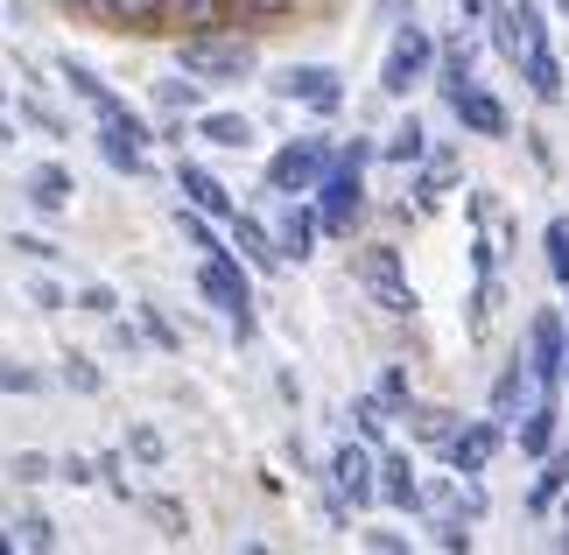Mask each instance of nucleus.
Here are the masks:
<instances>
[{
	"mask_svg": "<svg viewBox=\"0 0 569 555\" xmlns=\"http://www.w3.org/2000/svg\"><path fill=\"white\" fill-rule=\"evenodd\" d=\"M366 141H352L338 155L331 169H323V184L310 197V211H317V232H352L359 226V211H366Z\"/></svg>",
	"mask_w": 569,
	"mask_h": 555,
	"instance_id": "nucleus-1",
	"label": "nucleus"
},
{
	"mask_svg": "<svg viewBox=\"0 0 569 555\" xmlns=\"http://www.w3.org/2000/svg\"><path fill=\"white\" fill-rule=\"evenodd\" d=\"M338 162V148L323 141V135H302V141H289V148H274L268 155V190L274 197H317V184H323V169Z\"/></svg>",
	"mask_w": 569,
	"mask_h": 555,
	"instance_id": "nucleus-2",
	"label": "nucleus"
},
{
	"mask_svg": "<svg viewBox=\"0 0 569 555\" xmlns=\"http://www.w3.org/2000/svg\"><path fill=\"white\" fill-rule=\"evenodd\" d=\"M197 288H204V303H218V309L232 317V330L247 338V330H253V288H247V275H239V254H232V247H211V254H204Z\"/></svg>",
	"mask_w": 569,
	"mask_h": 555,
	"instance_id": "nucleus-3",
	"label": "nucleus"
},
{
	"mask_svg": "<svg viewBox=\"0 0 569 555\" xmlns=\"http://www.w3.org/2000/svg\"><path fill=\"white\" fill-rule=\"evenodd\" d=\"M429 63H436V36L422 29V21H401V29H393V42H387V63H380V92L408 99L415 85L429 78Z\"/></svg>",
	"mask_w": 569,
	"mask_h": 555,
	"instance_id": "nucleus-4",
	"label": "nucleus"
},
{
	"mask_svg": "<svg viewBox=\"0 0 569 555\" xmlns=\"http://www.w3.org/2000/svg\"><path fill=\"white\" fill-rule=\"evenodd\" d=\"M323 493H331L338 506H366L380 493V457H373V443H338L331 450V478H323Z\"/></svg>",
	"mask_w": 569,
	"mask_h": 555,
	"instance_id": "nucleus-5",
	"label": "nucleus"
},
{
	"mask_svg": "<svg viewBox=\"0 0 569 555\" xmlns=\"http://www.w3.org/2000/svg\"><path fill=\"white\" fill-rule=\"evenodd\" d=\"M183 71L190 78H211V85H232V78H247L253 71V42H239V36H190L183 42Z\"/></svg>",
	"mask_w": 569,
	"mask_h": 555,
	"instance_id": "nucleus-6",
	"label": "nucleus"
},
{
	"mask_svg": "<svg viewBox=\"0 0 569 555\" xmlns=\"http://www.w3.org/2000/svg\"><path fill=\"white\" fill-rule=\"evenodd\" d=\"M274 92L296 99V106H310V113H338V106H345V78L331 71V63H296V71L274 78Z\"/></svg>",
	"mask_w": 569,
	"mask_h": 555,
	"instance_id": "nucleus-7",
	"label": "nucleus"
},
{
	"mask_svg": "<svg viewBox=\"0 0 569 555\" xmlns=\"http://www.w3.org/2000/svg\"><path fill=\"white\" fill-rule=\"evenodd\" d=\"M528 366H535L541 394H556V380L569 373V338H562V309H541V317H535V330H528Z\"/></svg>",
	"mask_w": 569,
	"mask_h": 555,
	"instance_id": "nucleus-8",
	"label": "nucleus"
},
{
	"mask_svg": "<svg viewBox=\"0 0 569 555\" xmlns=\"http://www.w3.org/2000/svg\"><path fill=\"white\" fill-rule=\"evenodd\" d=\"M359 275H366V288H373L380 309H393V317H415V288H408V268H401V254H393V247H373V254L359 260Z\"/></svg>",
	"mask_w": 569,
	"mask_h": 555,
	"instance_id": "nucleus-9",
	"label": "nucleus"
},
{
	"mask_svg": "<svg viewBox=\"0 0 569 555\" xmlns=\"http://www.w3.org/2000/svg\"><path fill=\"white\" fill-rule=\"evenodd\" d=\"M274 247H281V260H310V247H317V211H310V197H281V211H274Z\"/></svg>",
	"mask_w": 569,
	"mask_h": 555,
	"instance_id": "nucleus-10",
	"label": "nucleus"
},
{
	"mask_svg": "<svg viewBox=\"0 0 569 555\" xmlns=\"http://www.w3.org/2000/svg\"><path fill=\"white\" fill-rule=\"evenodd\" d=\"M499 443H507V429L486 415V422H457V436H450V464L457 472H486V464L499 457Z\"/></svg>",
	"mask_w": 569,
	"mask_h": 555,
	"instance_id": "nucleus-11",
	"label": "nucleus"
},
{
	"mask_svg": "<svg viewBox=\"0 0 569 555\" xmlns=\"http://www.w3.org/2000/svg\"><path fill=\"white\" fill-rule=\"evenodd\" d=\"M541 402V380H535V366L528 359H513L507 373H499V387H492V422H520Z\"/></svg>",
	"mask_w": 569,
	"mask_h": 555,
	"instance_id": "nucleus-12",
	"label": "nucleus"
},
{
	"mask_svg": "<svg viewBox=\"0 0 569 555\" xmlns=\"http://www.w3.org/2000/svg\"><path fill=\"white\" fill-rule=\"evenodd\" d=\"M450 113L471 127V135H507V106H499V92H486V85H465V92H450Z\"/></svg>",
	"mask_w": 569,
	"mask_h": 555,
	"instance_id": "nucleus-13",
	"label": "nucleus"
},
{
	"mask_svg": "<svg viewBox=\"0 0 569 555\" xmlns=\"http://www.w3.org/2000/svg\"><path fill=\"white\" fill-rule=\"evenodd\" d=\"M177 184H183V197H190V205L204 211V218H226V226H232V190L218 184L204 162H183V169H177Z\"/></svg>",
	"mask_w": 569,
	"mask_h": 555,
	"instance_id": "nucleus-14",
	"label": "nucleus"
},
{
	"mask_svg": "<svg viewBox=\"0 0 569 555\" xmlns=\"http://www.w3.org/2000/svg\"><path fill=\"white\" fill-rule=\"evenodd\" d=\"M556 422H562V415H556V394H541V402L520 415V450H528L535 464L556 450Z\"/></svg>",
	"mask_w": 569,
	"mask_h": 555,
	"instance_id": "nucleus-15",
	"label": "nucleus"
},
{
	"mask_svg": "<svg viewBox=\"0 0 569 555\" xmlns=\"http://www.w3.org/2000/svg\"><path fill=\"white\" fill-rule=\"evenodd\" d=\"M380 499L387 506H422V485H415V464L401 450H380Z\"/></svg>",
	"mask_w": 569,
	"mask_h": 555,
	"instance_id": "nucleus-16",
	"label": "nucleus"
},
{
	"mask_svg": "<svg viewBox=\"0 0 569 555\" xmlns=\"http://www.w3.org/2000/svg\"><path fill=\"white\" fill-rule=\"evenodd\" d=\"M562 485H569V450H549L541 472H535V485H528V514H549V506L562 499Z\"/></svg>",
	"mask_w": 569,
	"mask_h": 555,
	"instance_id": "nucleus-17",
	"label": "nucleus"
},
{
	"mask_svg": "<svg viewBox=\"0 0 569 555\" xmlns=\"http://www.w3.org/2000/svg\"><path fill=\"white\" fill-rule=\"evenodd\" d=\"M29 205L57 218L63 205H71V169H63V162H42V169L29 176Z\"/></svg>",
	"mask_w": 569,
	"mask_h": 555,
	"instance_id": "nucleus-18",
	"label": "nucleus"
},
{
	"mask_svg": "<svg viewBox=\"0 0 569 555\" xmlns=\"http://www.w3.org/2000/svg\"><path fill=\"white\" fill-rule=\"evenodd\" d=\"M197 141H211V148H253V120L247 113H204V120H197Z\"/></svg>",
	"mask_w": 569,
	"mask_h": 555,
	"instance_id": "nucleus-19",
	"label": "nucleus"
},
{
	"mask_svg": "<svg viewBox=\"0 0 569 555\" xmlns=\"http://www.w3.org/2000/svg\"><path fill=\"white\" fill-rule=\"evenodd\" d=\"M99 155H106V162H113L120 176H148V148H141V141H127L120 127H106V120H99Z\"/></svg>",
	"mask_w": 569,
	"mask_h": 555,
	"instance_id": "nucleus-20",
	"label": "nucleus"
},
{
	"mask_svg": "<svg viewBox=\"0 0 569 555\" xmlns=\"http://www.w3.org/2000/svg\"><path fill=\"white\" fill-rule=\"evenodd\" d=\"M232 239H239V254H247L253 268H274V260H281V247H274V232L260 226V218H232Z\"/></svg>",
	"mask_w": 569,
	"mask_h": 555,
	"instance_id": "nucleus-21",
	"label": "nucleus"
},
{
	"mask_svg": "<svg viewBox=\"0 0 569 555\" xmlns=\"http://www.w3.org/2000/svg\"><path fill=\"white\" fill-rule=\"evenodd\" d=\"M471 57H478V36H450L443 42V99L471 85Z\"/></svg>",
	"mask_w": 569,
	"mask_h": 555,
	"instance_id": "nucleus-22",
	"label": "nucleus"
},
{
	"mask_svg": "<svg viewBox=\"0 0 569 555\" xmlns=\"http://www.w3.org/2000/svg\"><path fill=\"white\" fill-rule=\"evenodd\" d=\"M457 184V155L443 148V155H436V162L422 169V184H415V211H436V197H443Z\"/></svg>",
	"mask_w": 569,
	"mask_h": 555,
	"instance_id": "nucleus-23",
	"label": "nucleus"
},
{
	"mask_svg": "<svg viewBox=\"0 0 569 555\" xmlns=\"http://www.w3.org/2000/svg\"><path fill=\"white\" fill-rule=\"evenodd\" d=\"M422 148H429V135H422V120L408 113V120L387 135V162H422Z\"/></svg>",
	"mask_w": 569,
	"mask_h": 555,
	"instance_id": "nucleus-24",
	"label": "nucleus"
},
{
	"mask_svg": "<svg viewBox=\"0 0 569 555\" xmlns=\"http://www.w3.org/2000/svg\"><path fill=\"white\" fill-rule=\"evenodd\" d=\"M169 14L183 21V29H218V14H226V0H162Z\"/></svg>",
	"mask_w": 569,
	"mask_h": 555,
	"instance_id": "nucleus-25",
	"label": "nucleus"
},
{
	"mask_svg": "<svg viewBox=\"0 0 569 555\" xmlns=\"http://www.w3.org/2000/svg\"><path fill=\"white\" fill-rule=\"evenodd\" d=\"M57 71H63V78H71V92H78L84 106H99V99H106V85H99V71H92V63H84V57H63V63H57Z\"/></svg>",
	"mask_w": 569,
	"mask_h": 555,
	"instance_id": "nucleus-26",
	"label": "nucleus"
},
{
	"mask_svg": "<svg viewBox=\"0 0 569 555\" xmlns=\"http://www.w3.org/2000/svg\"><path fill=\"white\" fill-rule=\"evenodd\" d=\"M148 521L162 527V542H183V535H190V521H183L177 499H148Z\"/></svg>",
	"mask_w": 569,
	"mask_h": 555,
	"instance_id": "nucleus-27",
	"label": "nucleus"
},
{
	"mask_svg": "<svg viewBox=\"0 0 569 555\" xmlns=\"http://www.w3.org/2000/svg\"><path fill=\"white\" fill-rule=\"evenodd\" d=\"M549 275L569 288V218H549Z\"/></svg>",
	"mask_w": 569,
	"mask_h": 555,
	"instance_id": "nucleus-28",
	"label": "nucleus"
},
{
	"mask_svg": "<svg viewBox=\"0 0 569 555\" xmlns=\"http://www.w3.org/2000/svg\"><path fill=\"white\" fill-rule=\"evenodd\" d=\"M352 422H359L366 443H380V436H387V402H380V394H366V402L352 408Z\"/></svg>",
	"mask_w": 569,
	"mask_h": 555,
	"instance_id": "nucleus-29",
	"label": "nucleus"
},
{
	"mask_svg": "<svg viewBox=\"0 0 569 555\" xmlns=\"http://www.w3.org/2000/svg\"><path fill=\"white\" fill-rule=\"evenodd\" d=\"M127 457L156 472V464H162V436H156V429H127Z\"/></svg>",
	"mask_w": 569,
	"mask_h": 555,
	"instance_id": "nucleus-30",
	"label": "nucleus"
},
{
	"mask_svg": "<svg viewBox=\"0 0 569 555\" xmlns=\"http://www.w3.org/2000/svg\"><path fill=\"white\" fill-rule=\"evenodd\" d=\"M177 232L190 239V247H197V254H211V247H226V239H211V226H204V218H197V205H190V211L177 218Z\"/></svg>",
	"mask_w": 569,
	"mask_h": 555,
	"instance_id": "nucleus-31",
	"label": "nucleus"
},
{
	"mask_svg": "<svg viewBox=\"0 0 569 555\" xmlns=\"http://www.w3.org/2000/svg\"><path fill=\"white\" fill-rule=\"evenodd\" d=\"M8 472H14L21 485H36V478H50V472H57V457H42V450H21V457L8 464Z\"/></svg>",
	"mask_w": 569,
	"mask_h": 555,
	"instance_id": "nucleus-32",
	"label": "nucleus"
},
{
	"mask_svg": "<svg viewBox=\"0 0 569 555\" xmlns=\"http://www.w3.org/2000/svg\"><path fill=\"white\" fill-rule=\"evenodd\" d=\"M36 387H42V373L14 366V359H0V394H36Z\"/></svg>",
	"mask_w": 569,
	"mask_h": 555,
	"instance_id": "nucleus-33",
	"label": "nucleus"
},
{
	"mask_svg": "<svg viewBox=\"0 0 569 555\" xmlns=\"http://www.w3.org/2000/svg\"><path fill=\"white\" fill-rule=\"evenodd\" d=\"M14 548H57V527L42 521V514H36V521H21V527H14Z\"/></svg>",
	"mask_w": 569,
	"mask_h": 555,
	"instance_id": "nucleus-34",
	"label": "nucleus"
},
{
	"mask_svg": "<svg viewBox=\"0 0 569 555\" xmlns=\"http://www.w3.org/2000/svg\"><path fill=\"white\" fill-rule=\"evenodd\" d=\"M156 99L169 106V113H183V106H197V85H190V71H183V78H169V85H156Z\"/></svg>",
	"mask_w": 569,
	"mask_h": 555,
	"instance_id": "nucleus-35",
	"label": "nucleus"
},
{
	"mask_svg": "<svg viewBox=\"0 0 569 555\" xmlns=\"http://www.w3.org/2000/svg\"><path fill=\"white\" fill-rule=\"evenodd\" d=\"M78 309H92V317H113V309H120V296H113L106 281H92V288L78 296Z\"/></svg>",
	"mask_w": 569,
	"mask_h": 555,
	"instance_id": "nucleus-36",
	"label": "nucleus"
},
{
	"mask_svg": "<svg viewBox=\"0 0 569 555\" xmlns=\"http://www.w3.org/2000/svg\"><path fill=\"white\" fill-rule=\"evenodd\" d=\"M141 330H148V338H156L162 351H177V324H169V317H156V309H141Z\"/></svg>",
	"mask_w": 569,
	"mask_h": 555,
	"instance_id": "nucleus-37",
	"label": "nucleus"
},
{
	"mask_svg": "<svg viewBox=\"0 0 569 555\" xmlns=\"http://www.w3.org/2000/svg\"><path fill=\"white\" fill-rule=\"evenodd\" d=\"M57 472L71 478V485H92L99 478V457H57Z\"/></svg>",
	"mask_w": 569,
	"mask_h": 555,
	"instance_id": "nucleus-38",
	"label": "nucleus"
},
{
	"mask_svg": "<svg viewBox=\"0 0 569 555\" xmlns=\"http://www.w3.org/2000/svg\"><path fill=\"white\" fill-rule=\"evenodd\" d=\"M120 21H148V14H162V0H106Z\"/></svg>",
	"mask_w": 569,
	"mask_h": 555,
	"instance_id": "nucleus-39",
	"label": "nucleus"
},
{
	"mask_svg": "<svg viewBox=\"0 0 569 555\" xmlns=\"http://www.w3.org/2000/svg\"><path fill=\"white\" fill-rule=\"evenodd\" d=\"M359 548H387V555H408V535H393V527H373V535H359Z\"/></svg>",
	"mask_w": 569,
	"mask_h": 555,
	"instance_id": "nucleus-40",
	"label": "nucleus"
},
{
	"mask_svg": "<svg viewBox=\"0 0 569 555\" xmlns=\"http://www.w3.org/2000/svg\"><path fill=\"white\" fill-rule=\"evenodd\" d=\"M63 380H71L78 394H99V373H92V366H84V359H63Z\"/></svg>",
	"mask_w": 569,
	"mask_h": 555,
	"instance_id": "nucleus-41",
	"label": "nucleus"
},
{
	"mask_svg": "<svg viewBox=\"0 0 569 555\" xmlns=\"http://www.w3.org/2000/svg\"><path fill=\"white\" fill-rule=\"evenodd\" d=\"M29 303L36 309H63V288L57 281H29Z\"/></svg>",
	"mask_w": 569,
	"mask_h": 555,
	"instance_id": "nucleus-42",
	"label": "nucleus"
},
{
	"mask_svg": "<svg viewBox=\"0 0 569 555\" xmlns=\"http://www.w3.org/2000/svg\"><path fill=\"white\" fill-rule=\"evenodd\" d=\"M14 254H36V260H50L57 247H50V239H36V232H21V239H14Z\"/></svg>",
	"mask_w": 569,
	"mask_h": 555,
	"instance_id": "nucleus-43",
	"label": "nucleus"
},
{
	"mask_svg": "<svg viewBox=\"0 0 569 555\" xmlns=\"http://www.w3.org/2000/svg\"><path fill=\"white\" fill-rule=\"evenodd\" d=\"M457 8H465V14H471V21H478V14H486V0H457Z\"/></svg>",
	"mask_w": 569,
	"mask_h": 555,
	"instance_id": "nucleus-44",
	"label": "nucleus"
},
{
	"mask_svg": "<svg viewBox=\"0 0 569 555\" xmlns=\"http://www.w3.org/2000/svg\"><path fill=\"white\" fill-rule=\"evenodd\" d=\"M549 8H556V14H562V21H569V0H549Z\"/></svg>",
	"mask_w": 569,
	"mask_h": 555,
	"instance_id": "nucleus-45",
	"label": "nucleus"
},
{
	"mask_svg": "<svg viewBox=\"0 0 569 555\" xmlns=\"http://www.w3.org/2000/svg\"><path fill=\"white\" fill-rule=\"evenodd\" d=\"M71 8H99V0H71Z\"/></svg>",
	"mask_w": 569,
	"mask_h": 555,
	"instance_id": "nucleus-46",
	"label": "nucleus"
},
{
	"mask_svg": "<svg viewBox=\"0 0 569 555\" xmlns=\"http://www.w3.org/2000/svg\"><path fill=\"white\" fill-rule=\"evenodd\" d=\"M0 548H14V535H0Z\"/></svg>",
	"mask_w": 569,
	"mask_h": 555,
	"instance_id": "nucleus-47",
	"label": "nucleus"
},
{
	"mask_svg": "<svg viewBox=\"0 0 569 555\" xmlns=\"http://www.w3.org/2000/svg\"><path fill=\"white\" fill-rule=\"evenodd\" d=\"M0 148H8V127H0Z\"/></svg>",
	"mask_w": 569,
	"mask_h": 555,
	"instance_id": "nucleus-48",
	"label": "nucleus"
},
{
	"mask_svg": "<svg viewBox=\"0 0 569 555\" xmlns=\"http://www.w3.org/2000/svg\"><path fill=\"white\" fill-rule=\"evenodd\" d=\"M562 548H569V535H562Z\"/></svg>",
	"mask_w": 569,
	"mask_h": 555,
	"instance_id": "nucleus-49",
	"label": "nucleus"
},
{
	"mask_svg": "<svg viewBox=\"0 0 569 555\" xmlns=\"http://www.w3.org/2000/svg\"><path fill=\"white\" fill-rule=\"evenodd\" d=\"M0 99H8V92H0Z\"/></svg>",
	"mask_w": 569,
	"mask_h": 555,
	"instance_id": "nucleus-50",
	"label": "nucleus"
}]
</instances>
